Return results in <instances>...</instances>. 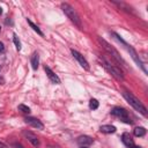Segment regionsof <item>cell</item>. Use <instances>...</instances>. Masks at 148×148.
I'll use <instances>...</instances> for the list:
<instances>
[{
    "label": "cell",
    "mask_w": 148,
    "mask_h": 148,
    "mask_svg": "<svg viewBox=\"0 0 148 148\" xmlns=\"http://www.w3.org/2000/svg\"><path fill=\"white\" fill-rule=\"evenodd\" d=\"M98 42H99V44L102 45V47L105 50V52L111 57V59H112L117 65H121V66H124V67H127L125 60L120 57L119 52H118L110 43H108V42H106L104 38H102V37H98Z\"/></svg>",
    "instance_id": "6da1fadb"
},
{
    "label": "cell",
    "mask_w": 148,
    "mask_h": 148,
    "mask_svg": "<svg viewBox=\"0 0 148 148\" xmlns=\"http://www.w3.org/2000/svg\"><path fill=\"white\" fill-rule=\"evenodd\" d=\"M111 35L113 36V38H114V39H117V40H118L119 43H121V44H123V45H124V46L126 47V50L128 51V53H130L131 58H132V59L134 60V62H135V64H136V65H138V66H139V67H140V68H141V69H142V71H143V72H145V73L147 74L148 72H147V69H146V67H145L143 62L141 61V59H140L139 54H138V53H136V51H135V50L133 49V46L128 45V44H127V43H126V42H125V40H124V39H123V38H121V37H120L119 35H117L116 32H111Z\"/></svg>",
    "instance_id": "7a4b0ae2"
},
{
    "label": "cell",
    "mask_w": 148,
    "mask_h": 148,
    "mask_svg": "<svg viewBox=\"0 0 148 148\" xmlns=\"http://www.w3.org/2000/svg\"><path fill=\"white\" fill-rule=\"evenodd\" d=\"M123 96H124V98L127 101V103L135 110V111H138V112H140L142 116H147V109H146V106L142 104V102L139 99V98H136L132 92H130V91H124L123 92Z\"/></svg>",
    "instance_id": "3957f363"
},
{
    "label": "cell",
    "mask_w": 148,
    "mask_h": 148,
    "mask_svg": "<svg viewBox=\"0 0 148 148\" xmlns=\"http://www.w3.org/2000/svg\"><path fill=\"white\" fill-rule=\"evenodd\" d=\"M102 61H103V66L105 67V69L117 80H124V73L121 71V68L119 66H117V64L113 61L111 62L110 60H108L105 57H102Z\"/></svg>",
    "instance_id": "277c9868"
},
{
    "label": "cell",
    "mask_w": 148,
    "mask_h": 148,
    "mask_svg": "<svg viewBox=\"0 0 148 148\" xmlns=\"http://www.w3.org/2000/svg\"><path fill=\"white\" fill-rule=\"evenodd\" d=\"M61 9H62V12L66 14V16L77 27V28H82V23H81V18H80V16H79V14H77V12L69 5V3H66V2H62L61 3Z\"/></svg>",
    "instance_id": "5b68a950"
},
{
    "label": "cell",
    "mask_w": 148,
    "mask_h": 148,
    "mask_svg": "<svg viewBox=\"0 0 148 148\" xmlns=\"http://www.w3.org/2000/svg\"><path fill=\"white\" fill-rule=\"evenodd\" d=\"M111 114H113L114 117L119 118L123 123H126V124H132V120L130 118V114L128 112L124 109V108H113L111 110Z\"/></svg>",
    "instance_id": "8992f818"
},
{
    "label": "cell",
    "mask_w": 148,
    "mask_h": 148,
    "mask_svg": "<svg viewBox=\"0 0 148 148\" xmlns=\"http://www.w3.org/2000/svg\"><path fill=\"white\" fill-rule=\"evenodd\" d=\"M71 53H72V56L74 57V59H76V61L80 64V66L82 67V68H84V69H89L90 68V66H89V62L86 60V58L80 53V52H77L76 50H71Z\"/></svg>",
    "instance_id": "52a82bcc"
},
{
    "label": "cell",
    "mask_w": 148,
    "mask_h": 148,
    "mask_svg": "<svg viewBox=\"0 0 148 148\" xmlns=\"http://www.w3.org/2000/svg\"><path fill=\"white\" fill-rule=\"evenodd\" d=\"M23 135L27 138V140H28L34 147H38V146L40 145V141H39L38 136H37L35 133H32V132H30V131H24V132H23Z\"/></svg>",
    "instance_id": "ba28073f"
},
{
    "label": "cell",
    "mask_w": 148,
    "mask_h": 148,
    "mask_svg": "<svg viewBox=\"0 0 148 148\" xmlns=\"http://www.w3.org/2000/svg\"><path fill=\"white\" fill-rule=\"evenodd\" d=\"M24 121L30 125L31 127L34 128H37V130H43L44 128V125L40 123V120H38L37 118H34V117H25L24 118Z\"/></svg>",
    "instance_id": "9c48e42d"
},
{
    "label": "cell",
    "mask_w": 148,
    "mask_h": 148,
    "mask_svg": "<svg viewBox=\"0 0 148 148\" xmlns=\"http://www.w3.org/2000/svg\"><path fill=\"white\" fill-rule=\"evenodd\" d=\"M44 71H45V73H46V76L50 79V81L52 82V83H54V84H59L61 81H60V79H59V76L50 68V67H47V66H45L44 67Z\"/></svg>",
    "instance_id": "30bf717a"
},
{
    "label": "cell",
    "mask_w": 148,
    "mask_h": 148,
    "mask_svg": "<svg viewBox=\"0 0 148 148\" xmlns=\"http://www.w3.org/2000/svg\"><path fill=\"white\" fill-rule=\"evenodd\" d=\"M94 142V139L88 136V135H80L77 138V143L81 146V147H87V146H90L91 143Z\"/></svg>",
    "instance_id": "8fae6325"
},
{
    "label": "cell",
    "mask_w": 148,
    "mask_h": 148,
    "mask_svg": "<svg viewBox=\"0 0 148 148\" xmlns=\"http://www.w3.org/2000/svg\"><path fill=\"white\" fill-rule=\"evenodd\" d=\"M121 141H123V143L126 146V147H132V146H134V141H133V139H132V136L130 135V133H123V135H121Z\"/></svg>",
    "instance_id": "7c38bea8"
},
{
    "label": "cell",
    "mask_w": 148,
    "mask_h": 148,
    "mask_svg": "<svg viewBox=\"0 0 148 148\" xmlns=\"http://www.w3.org/2000/svg\"><path fill=\"white\" fill-rule=\"evenodd\" d=\"M99 131L104 134H112L117 131V128L113 126V125H102L99 127Z\"/></svg>",
    "instance_id": "4fadbf2b"
},
{
    "label": "cell",
    "mask_w": 148,
    "mask_h": 148,
    "mask_svg": "<svg viewBox=\"0 0 148 148\" xmlns=\"http://www.w3.org/2000/svg\"><path fill=\"white\" fill-rule=\"evenodd\" d=\"M30 62H31V67L34 71H36L38 68V64H39V56L37 52H34L31 58H30Z\"/></svg>",
    "instance_id": "5bb4252c"
},
{
    "label": "cell",
    "mask_w": 148,
    "mask_h": 148,
    "mask_svg": "<svg viewBox=\"0 0 148 148\" xmlns=\"http://www.w3.org/2000/svg\"><path fill=\"white\" fill-rule=\"evenodd\" d=\"M27 22H28V24H29V25H30V27L32 28V30H34L35 32H37V34H38L39 36L44 37V34H43V31H42V30L39 29V27H38V25H36V24H35V23H34L32 21H30L29 18H27Z\"/></svg>",
    "instance_id": "9a60e30c"
},
{
    "label": "cell",
    "mask_w": 148,
    "mask_h": 148,
    "mask_svg": "<svg viewBox=\"0 0 148 148\" xmlns=\"http://www.w3.org/2000/svg\"><path fill=\"white\" fill-rule=\"evenodd\" d=\"M134 135L138 136V138H141V136H145L146 135V128L142 127V126H139V127H135L134 131H133Z\"/></svg>",
    "instance_id": "2e32d148"
},
{
    "label": "cell",
    "mask_w": 148,
    "mask_h": 148,
    "mask_svg": "<svg viewBox=\"0 0 148 148\" xmlns=\"http://www.w3.org/2000/svg\"><path fill=\"white\" fill-rule=\"evenodd\" d=\"M114 5H117L118 7H120V8H123L124 10H126V12H128V13H133V9H132V7L131 6H127L126 3H124V2H118V1H112Z\"/></svg>",
    "instance_id": "e0dca14e"
},
{
    "label": "cell",
    "mask_w": 148,
    "mask_h": 148,
    "mask_svg": "<svg viewBox=\"0 0 148 148\" xmlns=\"http://www.w3.org/2000/svg\"><path fill=\"white\" fill-rule=\"evenodd\" d=\"M13 42H14V44H15V46H16V50L20 51L21 47H22V45H21V40L18 39V37H17L16 34H13Z\"/></svg>",
    "instance_id": "ac0fdd59"
},
{
    "label": "cell",
    "mask_w": 148,
    "mask_h": 148,
    "mask_svg": "<svg viewBox=\"0 0 148 148\" xmlns=\"http://www.w3.org/2000/svg\"><path fill=\"white\" fill-rule=\"evenodd\" d=\"M98 105H99V103H98V101H97L96 98H91V99L89 101V108H90L91 110H96V109L98 108Z\"/></svg>",
    "instance_id": "d6986e66"
},
{
    "label": "cell",
    "mask_w": 148,
    "mask_h": 148,
    "mask_svg": "<svg viewBox=\"0 0 148 148\" xmlns=\"http://www.w3.org/2000/svg\"><path fill=\"white\" fill-rule=\"evenodd\" d=\"M17 109H18V111H21V112H23V113H30V108L29 106H27V105H24V104H20L18 106H17Z\"/></svg>",
    "instance_id": "ffe728a7"
},
{
    "label": "cell",
    "mask_w": 148,
    "mask_h": 148,
    "mask_svg": "<svg viewBox=\"0 0 148 148\" xmlns=\"http://www.w3.org/2000/svg\"><path fill=\"white\" fill-rule=\"evenodd\" d=\"M13 147H15V148H24L21 143H17V142H14V143H13Z\"/></svg>",
    "instance_id": "44dd1931"
},
{
    "label": "cell",
    "mask_w": 148,
    "mask_h": 148,
    "mask_svg": "<svg viewBox=\"0 0 148 148\" xmlns=\"http://www.w3.org/2000/svg\"><path fill=\"white\" fill-rule=\"evenodd\" d=\"M3 51H5V45L2 42H0V53H2Z\"/></svg>",
    "instance_id": "7402d4cb"
},
{
    "label": "cell",
    "mask_w": 148,
    "mask_h": 148,
    "mask_svg": "<svg viewBox=\"0 0 148 148\" xmlns=\"http://www.w3.org/2000/svg\"><path fill=\"white\" fill-rule=\"evenodd\" d=\"M0 148H9V146H7L5 142H2V141H0Z\"/></svg>",
    "instance_id": "603a6c76"
},
{
    "label": "cell",
    "mask_w": 148,
    "mask_h": 148,
    "mask_svg": "<svg viewBox=\"0 0 148 148\" xmlns=\"http://www.w3.org/2000/svg\"><path fill=\"white\" fill-rule=\"evenodd\" d=\"M5 83V79L2 76H0V84H3Z\"/></svg>",
    "instance_id": "cb8c5ba5"
},
{
    "label": "cell",
    "mask_w": 148,
    "mask_h": 148,
    "mask_svg": "<svg viewBox=\"0 0 148 148\" xmlns=\"http://www.w3.org/2000/svg\"><path fill=\"white\" fill-rule=\"evenodd\" d=\"M130 148H141V147H140V146H135V145H134V146H132V147H130Z\"/></svg>",
    "instance_id": "d4e9b609"
},
{
    "label": "cell",
    "mask_w": 148,
    "mask_h": 148,
    "mask_svg": "<svg viewBox=\"0 0 148 148\" xmlns=\"http://www.w3.org/2000/svg\"><path fill=\"white\" fill-rule=\"evenodd\" d=\"M1 14H2V9L0 8V15H1Z\"/></svg>",
    "instance_id": "484cf974"
},
{
    "label": "cell",
    "mask_w": 148,
    "mask_h": 148,
    "mask_svg": "<svg viewBox=\"0 0 148 148\" xmlns=\"http://www.w3.org/2000/svg\"><path fill=\"white\" fill-rule=\"evenodd\" d=\"M81 148H88V147H81Z\"/></svg>",
    "instance_id": "4316f807"
},
{
    "label": "cell",
    "mask_w": 148,
    "mask_h": 148,
    "mask_svg": "<svg viewBox=\"0 0 148 148\" xmlns=\"http://www.w3.org/2000/svg\"><path fill=\"white\" fill-rule=\"evenodd\" d=\"M0 71H1V66H0Z\"/></svg>",
    "instance_id": "83f0119b"
},
{
    "label": "cell",
    "mask_w": 148,
    "mask_h": 148,
    "mask_svg": "<svg viewBox=\"0 0 148 148\" xmlns=\"http://www.w3.org/2000/svg\"><path fill=\"white\" fill-rule=\"evenodd\" d=\"M0 31H1V27H0Z\"/></svg>",
    "instance_id": "f1b7e54d"
}]
</instances>
